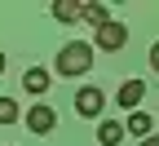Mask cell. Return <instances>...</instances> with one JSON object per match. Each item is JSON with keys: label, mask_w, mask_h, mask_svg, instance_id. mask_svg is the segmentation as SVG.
Listing matches in <instances>:
<instances>
[{"label": "cell", "mask_w": 159, "mask_h": 146, "mask_svg": "<svg viewBox=\"0 0 159 146\" xmlns=\"http://www.w3.org/2000/svg\"><path fill=\"white\" fill-rule=\"evenodd\" d=\"M57 75H84L89 67H93V45H84V40H71V45H62V53H57Z\"/></svg>", "instance_id": "obj_1"}, {"label": "cell", "mask_w": 159, "mask_h": 146, "mask_svg": "<svg viewBox=\"0 0 159 146\" xmlns=\"http://www.w3.org/2000/svg\"><path fill=\"white\" fill-rule=\"evenodd\" d=\"M128 45V27L119 22V18H111L106 27H97V49H106V53H119Z\"/></svg>", "instance_id": "obj_2"}, {"label": "cell", "mask_w": 159, "mask_h": 146, "mask_svg": "<svg viewBox=\"0 0 159 146\" xmlns=\"http://www.w3.org/2000/svg\"><path fill=\"white\" fill-rule=\"evenodd\" d=\"M27 129H31L35 137L53 133V129H57V111H53V106H44V102H40V106H31V111H27Z\"/></svg>", "instance_id": "obj_3"}, {"label": "cell", "mask_w": 159, "mask_h": 146, "mask_svg": "<svg viewBox=\"0 0 159 146\" xmlns=\"http://www.w3.org/2000/svg\"><path fill=\"white\" fill-rule=\"evenodd\" d=\"M102 106H106V93H102V89H93V84H89V89H75V111H80V115L93 120V115H102Z\"/></svg>", "instance_id": "obj_4"}, {"label": "cell", "mask_w": 159, "mask_h": 146, "mask_svg": "<svg viewBox=\"0 0 159 146\" xmlns=\"http://www.w3.org/2000/svg\"><path fill=\"white\" fill-rule=\"evenodd\" d=\"M142 97H146V84H142V80H124L119 93H115V102H119V106H128V111L142 106Z\"/></svg>", "instance_id": "obj_5"}, {"label": "cell", "mask_w": 159, "mask_h": 146, "mask_svg": "<svg viewBox=\"0 0 159 146\" xmlns=\"http://www.w3.org/2000/svg\"><path fill=\"white\" fill-rule=\"evenodd\" d=\"M22 89H27L31 97H44V93H49V71H44V67H27Z\"/></svg>", "instance_id": "obj_6"}, {"label": "cell", "mask_w": 159, "mask_h": 146, "mask_svg": "<svg viewBox=\"0 0 159 146\" xmlns=\"http://www.w3.org/2000/svg\"><path fill=\"white\" fill-rule=\"evenodd\" d=\"M53 18L57 22H80L84 18V5L80 0H53Z\"/></svg>", "instance_id": "obj_7"}, {"label": "cell", "mask_w": 159, "mask_h": 146, "mask_svg": "<svg viewBox=\"0 0 159 146\" xmlns=\"http://www.w3.org/2000/svg\"><path fill=\"white\" fill-rule=\"evenodd\" d=\"M124 124H119V120H106V124H97V142H102V146H119V142H124Z\"/></svg>", "instance_id": "obj_8"}, {"label": "cell", "mask_w": 159, "mask_h": 146, "mask_svg": "<svg viewBox=\"0 0 159 146\" xmlns=\"http://www.w3.org/2000/svg\"><path fill=\"white\" fill-rule=\"evenodd\" d=\"M124 129H128L133 137H142V142H146V137H150V129H155V115H146V111H133Z\"/></svg>", "instance_id": "obj_9"}, {"label": "cell", "mask_w": 159, "mask_h": 146, "mask_svg": "<svg viewBox=\"0 0 159 146\" xmlns=\"http://www.w3.org/2000/svg\"><path fill=\"white\" fill-rule=\"evenodd\" d=\"M84 22L106 27V22H111V9H106V5H84Z\"/></svg>", "instance_id": "obj_10"}, {"label": "cell", "mask_w": 159, "mask_h": 146, "mask_svg": "<svg viewBox=\"0 0 159 146\" xmlns=\"http://www.w3.org/2000/svg\"><path fill=\"white\" fill-rule=\"evenodd\" d=\"M18 115H22V111H18V102H13V97H0V124H13Z\"/></svg>", "instance_id": "obj_11"}, {"label": "cell", "mask_w": 159, "mask_h": 146, "mask_svg": "<svg viewBox=\"0 0 159 146\" xmlns=\"http://www.w3.org/2000/svg\"><path fill=\"white\" fill-rule=\"evenodd\" d=\"M150 67H155V75H159V40L150 45Z\"/></svg>", "instance_id": "obj_12"}, {"label": "cell", "mask_w": 159, "mask_h": 146, "mask_svg": "<svg viewBox=\"0 0 159 146\" xmlns=\"http://www.w3.org/2000/svg\"><path fill=\"white\" fill-rule=\"evenodd\" d=\"M5 67H9V58H5V53H0V75H5Z\"/></svg>", "instance_id": "obj_13"}, {"label": "cell", "mask_w": 159, "mask_h": 146, "mask_svg": "<svg viewBox=\"0 0 159 146\" xmlns=\"http://www.w3.org/2000/svg\"><path fill=\"white\" fill-rule=\"evenodd\" d=\"M142 146H159V137H146V142H142Z\"/></svg>", "instance_id": "obj_14"}]
</instances>
